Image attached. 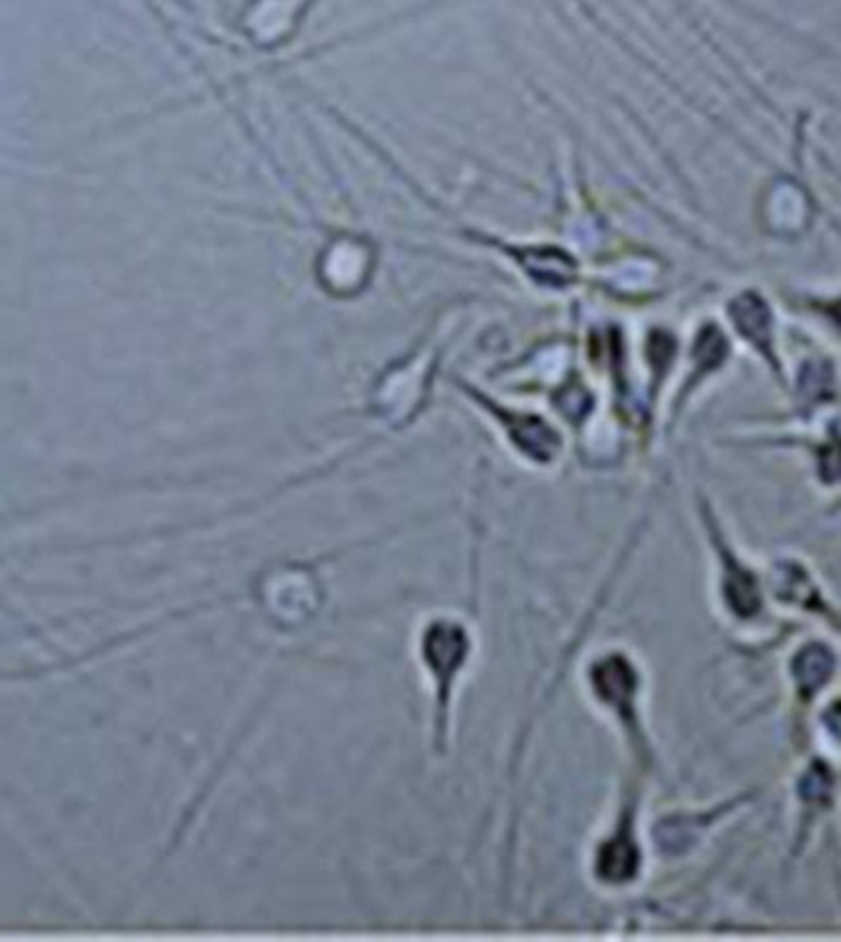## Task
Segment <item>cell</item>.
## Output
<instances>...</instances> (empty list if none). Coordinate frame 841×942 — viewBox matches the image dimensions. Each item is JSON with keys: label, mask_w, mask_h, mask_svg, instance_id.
Segmentation results:
<instances>
[{"label": "cell", "mask_w": 841, "mask_h": 942, "mask_svg": "<svg viewBox=\"0 0 841 942\" xmlns=\"http://www.w3.org/2000/svg\"><path fill=\"white\" fill-rule=\"evenodd\" d=\"M468 655V635L456 623L438 620L423 635V659L438 677V692L448 694L453 674L458 672L462 659Z\"/></svg>", "instance_id": "6da1fadb"}, {"label": "cell", "mask_w": 841, "mask_h": 942, "mask_svg": "<svg viewBox=\"0 0 841 942\" xmlns=\"http://www.w3.org/2000/svg\"><path fill=\"white\" fill-rule=\"evenodd\" d=\"M827 310H829L831 320H834V323L841 327V300H837V303H831Z\"/></svg>", "instance_id": "5b68a950"}, {"label": "cell", "mask_w": 841, "mask_h": 942, "mask_svg": "<svg viewBox=\"0 0 841 942\" xmlns=\"http://www.w3.org/2000/svg\"><path fill=\"white\" fill-rule=\"evenodd\" d=\"M821 473H827V478H841V438L831 441L829 448L825 450V458H821Z\"/></svg>", "instance_id": "277c9868"}, {"label": "cell", "mask_w": 841, "mask_h": 942, "mask_svg": "<svg viewBox=\"0 0 841 942\" xmlns=\"http://www.w3.org/2000/svg\"><path fill=\"white\" fill-rule=\"evenodd\" d=\"M831 670H834V657L821 645H809L795 659V677L805 694H815L829 680Z\"/></svg>", "instance_id": "3957f363"}, {"label": "cell", "mask_w": 841, "mask_h": 942, "mask_svg": "<svg viewBox=\"0 0 841 942\" xmlns=\"http://www.w3.org/2000/svg\"><path fill=\"white\" fill-rule=\"evenodd\" d=\"M731 315L735 327H739V333L745 337V340L753 343L763 355H768L772 360L770 310L765 306V300L755 294H743L733 300Z\"/></svg>", "instance_id": "7a4b0ae2"}]
</instances>
